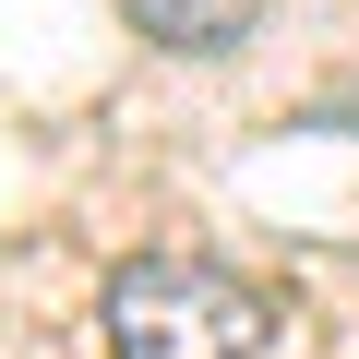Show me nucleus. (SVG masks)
Masks as SVG:
<instances>
[{
	"instance_id": "nucleus-1",
	"label": "nucleus",
	"mask_w": 359,
	"mask_h": 359,
	"mask_svg": "<svg viewBox=\"0 0 359 359\" xmlns=\"http://www.w3.org/2000/svg\"><path fill=\"white\" fill-rule=\"evenodd\" d=\"M96 323H108L120 359H264V335H276L264 287L204 264V252H132L108 276Z\"/></svg>"
},
{
	"instance_id": "nucleus-2",
	"label": "nucleus",
	"mask_w": 359,
	"mask_h": 359,
	"mask_svg": "<svg viewBox=\"0 0 359 359\" xmlns=\"http://www.w3.org/2000/svg\"><path fill=\"white\" fill-rule=\"evenodd\" d=\"M120 13L156 48H228V36H252V0H120Z\"/></svg>"
}]
</instances>
